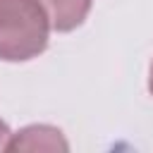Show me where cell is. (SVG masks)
I'll use <instances>...</instances> for the list:
<instances>
[{"label":"cell","mask_w":153,"mask_h":153,"mask_svg":"<svg viewBox=\"0 0 153 153\" xmlns=\"http://www.w3.org/2000/svg\"><path fill=\"white\" fill-rule=\"evenodd\" d=\"M38 5L45 10L50 26L57 31H72L79 26L91 7V0H38Z\"/></svg>","instance_id":"3"},{"label":"cell","mask_w":153,"mask_h":153,"mask_svg":"<svg viewBox=\"0 0 153 153\" xmlns=\"http://www.w3.org/2000/svg\"><path fill=\"white\" fill-rule=\"evenodd\" d=\"M7 136H10V129L5 127V122H0V148L7 146Z\"/></svg>","instance_id":"4"},{"label":"cell","mask_w":153,"mask_h":153,"mask_svg":"<svg viewBox=\"0 0 153 153\" xmlns=\"http://www.w3.org/2000/svg\"><path fill=\"white\" fill-rule=\"evenodd\" d=\"M5 151L10 153H17V151H67V141L62 136L60 129L55 127H45V124H33V127H26L22 129L19 134H14Z\"/></svg>","instance_id":"2"},{"label":"cell","mask_w":153,"mask_h":153,"mask_svg":"<svg viewBox=\"0 0 153 153\" xmlns=\"http://www.w3.org/2000/svg\"><path fill=\"white\" fill-rule=\"evenodd\" d=\"M148 86H151V93H153V67H151V81H148Z\"/></svg>","instance_id":"5"},{"label":"cell","mask_w":153,"mask_h":153,"mask_svg":"<svg viewBox=\"0 0 153 153\" xmlns=\"http://www.w3.org/2000/svg\"><path fill=\"white\" fill-rule=\"evenodd\" d=\"M50 19L38 0H0V60H29L48 43Z\"/></svg>","instance_id":"1"}]
</instances>
